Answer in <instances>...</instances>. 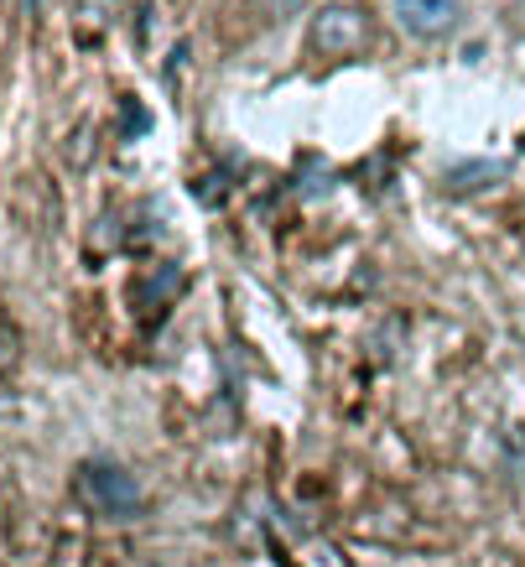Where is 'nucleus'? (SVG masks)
<instances>
[{"label":"nucleus","mask_w":525,"mask_h":567,"mask_svg":"<svg viewBox=\"0 0 525 567\" xmlns=\"http://www.w3.org/2000/svg\"><path fill=\"white\" fill-rule=\"evenodd\" d=\"M395 21L411 37H442L457 27V0H395Z\"/></svg>","instance_id":"7ed1b4c3"},{"label":"nucleus","mask_w":525,"mask_h":567,"mask_svg":"<svg viewBox=\"0 0 525 567\" xmlns=\"http://www.w3.org/2000/svg\"><path fill=\"white\" fill-rule=\"evenodd\" d=\"M120 104H125V136H141L146 131V110L136 100H120Z\"/></svg>","instance_id":"20e7f679"},{"label":"nucleus","mask_w":525,"mask_h":567,"mask_svg":"<svg viewBox=\"0 0 525 567\" xmlns=\"http://www.w3.org/2000/svg\"><path fill=\"white\" fill-rule=\"evenodd\" d=\"M37 6H42V0H27V11H37Z\"/></svg>","instance_id":"423d86ee"},{"label":"nucleus","mask_w":525,"mask_h":567,"mask_svg":"<svg viewBox=\"0 0 525 567\" xmlns=\"http://www.w3.org/2000/svg\"><path fill=\"white\" fill-rule=\"evenodd\" d=\"M370 42V17L359 6H328L318 21H312V48L328 52V58H349Z\"/></svg>","instance_id":"f03ea898"},{"label":"nucleus","mask_w":525,"mask_h":567,"mask_svg":"<svg viewBox=\"0 0 525 567\" xmlns=\"http://www.w3.org/2000/svg\"><path fill=\"white\" fill-rule=\"evenodd\" d=\"M84 489L104 516H120V520L141 516V480L125 464H115V458H94V464H84Z\"/></svg>","instance_id":"f257e3e1"},{"label":"nucleus","mask_w":525,"mask_h":567,"mask_svg":"<svg viewBox=\"0 0 525 567\" xmlns=\"http://www.w3.org/2000/svg\"><path fill=\"white\" fill-rule=\"evenodd\" d=\"M266 6H276V11H297L302 0H266Z\"/></svg>","instance_id":"39448f33"}]
</instances>
